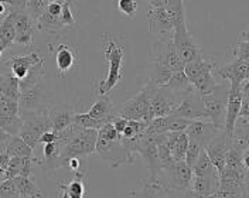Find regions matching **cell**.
<instances>
[{
	"instance_id": "cell-12",
	"label": "cell",
	"mask_w": 249,
	"mask_h": 198,
	"mask_svg": "<svg viewBox=\"0 0 249 198\" xmlns=\"http://www.w3.org/2000/svg\"><path fill=\"white\" fill-rule=\"evenodd\" d=\"M173 115L186 118V119H190V121H194V119H207L205 108H204V104H202L201 95L196 91L186 93L180 99V102L177 104V107L174 108Z\"/></svg>"
},
{
	"instance_id": "cell-15",
	"label": "cell",
	"mask_w": 249,
	"mask_h": 198,
	"mask_svg": "<svg viewBox=\"0 0 249 198\" xmlns=\"http://www.w3.org/2000/svg\"><path fill=\"white\" fill-rule=\"evenodd\" d=\"M230 146H231V136H228L225 130L221 129L217 136L213 140H210L207 146L204 147L207 156L210 157L211 163L215 166L218 171H221L225 166V157H227Z\"/></svg>"
},
{
	"instance_id": "cell-8",
	"label": "cell",
	"mask_w": 249,
	"mask_h": 198,
	"mask_svg": "<svg viewBox=\"0 0 249 198\" xmlns=\"http://www.w3.org/2000/svg\"><path fill=\"white\" fill-rule=\"evenodd\" d=\"M95 153H98L99 157L113 168L121 167L122 164H127V163H133L135 160V154L127 150V147L121 140V136L115 140H105L96 137Z\"/></svg>"
},
{
	"instance_id": "cell-47",
	"label": "cell",
	"mask_w": 249,
	"mask_h": 198,
	"mask_svg": "<svg viewBox=\"0 0 249 198\" xmlns=\"http://www.w3.org/2000/svg\"><path fill=\"white\" fill-rule=\"evenodd\" d=\"M9 101V96H6L3 92L0 91V112H1V109H3V107H4V104Z\"/></svg>"
},
{
	"instance_id": "cell-5",
	"label": "cell",
	"mask_w": 249,
	"mask_h": 198,
	"mask_svg": "<svg viewBox=\"0 0 249 198\" xmlns=\"http://www.w3.org/2000/svg\"><path fill=\"white\" fill-rule=\"evenodd\" d=\"M96 137H98V130L82 127L75 136L61 147V152H60L61 167H67L68 160L72 157L82 159L95 153Z\"/></svg>"
},
{
	"instance_id": "cell-34",
	"label": "cell",
	"mask_w": 249,
	"mask_h": 198,
	"mask_svg": "<svg viewBox=\"0 0 249 198\" xmlns=\"http://www.w3.org/2000/svg\"><path fill=\"white\" fill-rule=\"evenodd\" d=\"M23 127V119L20 115H3L0 113V129L15 136L18 135Z\"/></svg>"
},
{
	"instance_id": "cell-49",
	"label": "cell",
	"mask_w": 249,
	"mask_h": 198,
	"mask_svg": "<svg viewBox=\"0 0 249 198\" xmlns=\"http://www.w3.org/2000/svg\"><path fill=\"white\" fill-rule=\"evenodd\" d=\"M64 1H67L71 7H74V6H75V3H77V0H64Z\"/></svg>"
},
{
	"instance_id": "cell-28",
	"label": "cell",
	"mask_w": 249,
	"mask_h": 198,
	"mask_svg": "<svg viewBox=\"0 0 249 198\" xmlns=\"http://www.w3.org/2000/svg\"><path fill=\"white\" fill-rule=\"evenodd\" d=\"M16 184V188L18 191V196L21 198H34V197H46L34 183L33 177H24V176H16L12 179Z\"/></svg>"
},
{
	"instance_id": "cell-27",
	"label": "cell",
	"mask_w": 249,
	"mask_h": 198,
	"mask_svg": "<svg viewBox=\"0 0 249 198\" xmlns=\"http://www.w3.org/2000/svg\"><path fill=\"white\" fill-rule=\"evenodd\" d=\"M163 87L169 88L170 91H173L174 93H177V95L181 96V98H183L186 93H188V92L196 91L194 87L191 85V82L188 81L187 75L184 74V71H176V72H173L170 78H169V81H167Z\"/></svg>"
},
{
	"instance_id": "cell-38",
	"label": "cell",
	"mask_w": 249,
	"mask_h": 198,
	"mask_svg": "<svg viewBox=\"0 0 249 198\" xmlns=\"http://www.w3.org/2000/svg\"><path fill=\"white\" fill-rule=\"evenodd\" d=\"M232 54L235 58L249 62V41L247 31L241 34V40L238 41V44L232 50Z\"/></svg>"
},
{
	"instance_id": "cell-37",
	"label": "cell",
	"mask_w": 249,
	"mask_h": 198,
	"mask_svg": "<svg viewBox=\"0 0 249 198\" xmlns=\"http://www.w3.org/2000/svg\"><path fill=\"white\" fill-rule=\"evenodd\" d=\"M202 149H204V147H202L201 144H200L197 140H194V139L188 137V144H187L186 157H184V162L187 163V166H190V167L193 168V166H194V163L197 162V159H198V154L201 153Z\"/></svg>"
},
{
	"instance_id": "cell-14",
	"label": "cell",
	"mask_w": 249,
	"mask_h": 198,
	"mask_svg": "<svg viewBox=\"0 0 249 198\" xmlns=\"http://www.w3.org/2000/svg\"><path fill=\"white\" fill-rule=\"evenodd\" d=\"M181 96L174 93L166 87H156L155 92L150 98V107L155 116H166L171 115L174 108L180 102Z\"/></svg>"
},
{
	"instance_id": "cell-30",
	"label": "cell",
	"mask_w": 249,
	"mask_h": 198,
	"mask_svg": "<svg viewBox=\"0 0 249 198\" xmlns=\"http://www.w3.org/2000/svg\"><path fill=\"white\" fill-rule=\"evenodd\" d=\"M163 7L169 12L171 20H173V26H174V27H178V26H184V24H187L186 10H184L183 0H164Z\"/></svg>"
},
{
	"instance_id": "cell-24",
	"label": "cell",
	"mask_w": 249,
	"mask_h": 198,
	"mask_svg": "<svg viewBox=\"0 0 249 198\" xmlns=\"http://www.w3.org/2000/svg\"><path fill=\"white\" fill-rule=\"evenodd\" d=\"M167 144H169L171 157H173L174 162L184 160L187 144H188V136H187V133L184 130L167 132Z\"/></svg>"
},
{
	"instance_id": "cell-43",
	"label": "cell",
	"mask_w": 249,
	"mask_h": 198,
	"mask_svg": "<svg viewBox=\"0 0 249 198\" xmlns=\"http://www.w3.org/2000/svg\"><path fill=\"white\" fill-rule=\"evenodd\" d=\"M119 136H121V135L116 132V129L113 127L112 122L105 123V125L98 130V137L105 139V140H115V139H118Z\"/></svg>"
},
{
	"instance_id": "cell-39",
	"label": "cell",
	"mask_w": 249,
	"mask_h": 198,
	"mask_svg": "<svg viewBox=\"0 0 249 198\" xmlns=\"http://www.w3.org/2000/svg\"><path fill=\"white\" fill-rule=\"evenodd\" d=\"M47 4H48V0H27L26 12H27L34 20H37L40 16L46 12Z\"/></svg>"
},
{
	"instance_id": "cell-18",
	"label": "cell",
	"mask_w": 249,
	"mask_h": 198,
	"mask_svg": "<svg viewBox=\"0 0 249 198\" xmlns=\"http://www.w3.org/2000/svg\"><path fill=\"white\" fill-rule=\"evenodd\" d=\"M215 75L230 81L231 87H238L249 79V62L235 58V61L231 64L215 68Z\"/></svg>"
},
{
	"instance_id": "cell-19",
	"label": "cell",
	"mask_w": 249,
	"mask_h": 198,
	"mask_svg": "<svg viewBox=\"0 0 249 198\" xmlns=\"http://www.w3.org/2000/svg\"><path fill=\"white\" fill-rule=\"evenodd\" d=\"M241 85H238V87L230 85V91H228L227 107H225V121H224V130L228 136H232L235 122L238 119V112L241 108V101H242Z\"/></svg>"
},
{
	"instance_id": "cell-3",
	"label": "cell",
	"mask_w": 249,
	"mask_h": 198,
	"mask_svg": "<svg viewBox=\"0 0 249 198\" xmlns=\"http://www.w3.org/2000/svg\"><path fill=\"white\" fill-rule=\"evenodd\" d=\"M249 170H238L224 166L219 171L218 190L211 196L217 198L248 197L249 194Z\"/></svg>"
},
{
	"instance_id": "cell-21",
	"label": "cell",
	"mask_w": 249,
	"mask_h": 198,
	"mask_svg": "<svg viewBox=\"0 0 249 198\" xmlns=\"http://www.w3.org/2000/svg\"><path fill=\"white\" fill-rule=\"evenodd\" d=\"M43 99V81L36 84L34 87L20 91L17 104L18 112H29V110H38V107Z\"/></svg>"
},
{
	"instance_id": "cell-42",
	"label": "cell",
	"mask_w": 249,
	"mask_h": 198,
	"mask_svg": "<svg viewBox=\"0 0 249 198\" xmlns=\"http://www.w3.org/2000/svg\"><path fill=\"white\" fill-rule=\"evenodd\" d=\"M167 121H169V132H180V130H184L188 123L191 122L190 119L186 118H181V116H177V115H167Z\"/></svg>"
},
{
	"instance_id": "cell-51",
	"label": "cell",
	"mask_w": 249,
	"mask_h": 198,
	"mask_svg": "<svg viewBox=\"0 0 249 198\" xmlns=\"http://www.w3.org/2000/svg\"><path fill=\"white\" fill-rule=\"evenodd\" d=\"M48 1H57V0H48Z\"/></svg>"
},
{
	"instance_id": "cell-6",
	"label": "cell",
	"mask_w": 249,
	"mask_h": 198,
	"mask_svg": "<svg viewBox=\"0 0 249 198\" xmlns=\"http://www.w3.org/2000/svg\"><path fill=\"white\" fill-rule=\"evenodd\" d=\"M23 119V127L18 133L31 149H34L38 144L40 136L47 132L51 130L53 126L48 119L47 110H29V112H18Z\"/></svg>"
},
{
	"instance_id": "cell-32",
	"label": "cell",
	"mask_w": 249,
	"mask_h": 198,
	"mask_svg": "<svg viewBox=\"0 0 249 198\" xmlns=\"http://www.w3.org/2000/svg\"><path fill=\"white\" fill-rule=\"evenodd\" d=\"M171 74H173V71H171L169 67L163 65L161 62L153 61V65L150 68L149 82H152L156 87H161V85H164L169 81Z\"/></svg>"
},
{
	"instance_id": "cell-29",
	"label": "cell",
	"mask_w": 249,
	"mask_h": 198,
	"mask_svg": "<svg viewBox=\"0 0 249 198\" xmlns=\"http://www.w3.org/2000/svg\"><path fill=\"white\" fill-rule=\"evenodd\" d=\"M36 27L38 30L46 31V33H51V34H57L61 30L65 29V24L62 23L61 16L50 15L48 12H44L36 20Z\"/></svg>"
},
{
	"instance_id": "cell-1",
	"label": "cell",
	"mask_w": 249,
	"mask_h": 198,
	"mask_svg": "<svg viewBox=\"0 0 249 198\" xmlns=\"http://www.w3.org/2000/svg\"><path fill=\"white\" fill-rule=\"evenodd\" d=\"M104 54L107 57L109 64L108 76L105 79H99L95 82V92L96 95H105L112 91L122 79L121 68H122V61H124V47L119 46L113 38L107 36L105 38V48Z\"/></svg>"
},
{
	"instance_id": "cell-50",
	"label": "cell",
	"mask_w": 249,
	"mask_h": 198,
	"mask_svg": "<svg viewBox=\"0 0 249 198\" xmlns=\"http://www.w3.org/2000/svg\"><path fill=\"white\" fill-rule=\"evenodd\" d=\"M1 53H3V51H0V60H1Z\"/></svg>"
},
{
	"instance_id": "cell-48",
	"label": "cell",
	"mask_w": 249,
	"mask_h": 198,
	"mask_svg": "<svg viewBox=\"0 0 249 198\" xmlns=\"http://www.w3.org/2000/svg\"><path fill=\"white\" fill-rule=\"evenodd\" d=\"M6 6H7V4L0 3V16H4V13H6Z\"/></svg>"
},
{
	"instance_id": "cell-13",
	"label": "cell",
	"mask_w": 249,
	"mask_h": 198,
	"mask_svg": "<svg viewBox=\"0 0 249 198\" xmlns=\"http://www.w3.org/2000/svg\"><path fill=\"white\" fill-rule=\"evenodd\" d=\"M13 26H15V43L20 46L29 47L33 43V36L37 30L36 20L26 10L21 12H10Z\"/></svg>"
},
{
	"instance_id": "cell-10",
	"label": "cell",
	"mask_w": 249,
	"mask_h": 198,
	"mask_svg": "<svg viewBox=\"0 0 249 198\" xmlns=\"http://www.w3.org/2000/svg\"><path fill=\"white\" fill-rule=\"evenodd\" d=\"M173 43H174L177 55L181 58V61L184 64L202 54L200 47L196 44L187 24L173 29Z\"/></svg>"
},
{
	"instance_id": "cell-25",
	"label": "cell",
	"mask_w": 249,
	"mask_h": 198,
	"mask_svg": "<svg viewBox=\"0 0 249 198\" xmlns=\"http://www.w3.org/2000/svg\"><path fill=\"white\" fill-rule=\"evenodd\" d=\"M75 62H77V55H75V53L72 51L71 47L64 46V44L57 47L55 64H57V70H58V74L60 75H67L72 70V67L75 65Z\"/></svg>"
},
{
	"instance_id": "cell-23",
	"label": "cell",
	"mask_w": 249,
	"mask_h": 198,
	"mask_svg": "<svg viewBox=\"0 0 249 198\" xmlns=\"http://www.w3.org/2000/svg\"><path fill=\"white\" fill-rule=\"evenodd\" d=\"M87 113L92 118L102 119L105 122H112L118 115V112H115V108H113V104L110 101L109 93L99 95V99L93 104Z\"/></svg>"
},
{
	"instance_id": "cell-26",
	"label": "cell",
	"mask_w": 249,
	"mask_h": 198,
	"mask_svg": "<svg viewBox=\"0 0 249 198\" xmlns=\"http://www.w3.org/2000/svg\"><path fill=\"white\" fill-rule=\"evenodd\" d=\"M84 173L77 170V174L72 180L68 183H61L58 185V190L61 193L60 197L65 198H82L85 194V185H84Z\"/></svg>"
},
{
	"instance_id": "cell-46",
	"label": "cell",
	"mask_w": 249,
	"mask_h": 198,
	"mask_svg": "<svg viewBox=\"0 0 249 198\" xmlns=\"http://www.w3.org/2000/svg\"><path fill=\"white\" fill-rule=\"evenodd\" d=\"M152 7H160L164 4V0H146Z\"/></svg>"
},
{
	"instance_id": "cell-31",
	"label": "cell",
	"mask_w": 249,
	"mask_h": 198,
	"mask_svg": "<svg viewBox=\"0 0 249 198\" xmlns=\"http://www.w3.org/2000/svg\"><path fill=\"white\" fill-rule=\"evenodd\" d=\"M6 152L9 153L10 157H31L33 156V149L18 135L10 137L6 146Z\"/></svg>"
},
{
	"instance_id": "cell-17",
	"label": "cell",
	"mask_w": 249,
	"mask_h": 198,
	"mask_svg": "<svg viewBox=\"0 0 249 198\" xmlns=\"http://www.w3.org/2000/svg\"><path fill=\"white\" fill-rule=\"evenodd\" d=\"M6 64L12 68V74L20 81L33 70L43 68L44 60L40 57V54L37 51H33V53H29L27 55L13 57L12 60H9Z\"/></svg>"
},
{
	"instance_id": "cell-20",
	"label": "cell",
	"mask_w": 249,
	"mask_h": 198,
	"mask_svg": "<svg viewBox=\"0 0 249 198\" xmlns=\"http://www.w3.org/2000/svg\"><path fill=\"white\" fill-rule=\"evenodd\" d=\"M149 18V31L152 34L157 36H164V34H170L173 33V20H171L169 12L160 6V7H152L147 13Z\"/></svg>"
},
{
	"instance_id": "cell-35",
	"label": "cell",
	"mask_w": 249,
	"mask_h": 198,
	"mask_svg": "<svg viewBox=\"0 0 249 198\" xmlns=\"http://www.w3.org/2000/svg\"><path fill=\"white\" fill-rule=\"evenodd\" d=\"M74 122L78 123L79 126H82L84 129H95V130H99L105 123H108L102 121V119L92 118L88 113H75L74 115Z\"/></svg>"
},
{
	"instance_id": "cell-7",
	"label": "cell",
	"mask_w": 249,
	"mask_h": 198,
	"mask_svg": "<svg viewBox=\"0 0 249 198\" xmlns=\"http://www.w3.org/2000/svg\"><path fill=\"white\" fill-rule=\"evenodd\" d=\"M156 90V85L152 82H147V85L142 91L132 98L130 101L124 102V108L119 113L124 119H133V121H143V122H150L155 115L150 107V98Z\"/></svg>"
},
{
	"instance_id": "cell-41",
	"label": "cell",
	"mask_w": 249,
	"mask_h": 198,
	"mask_svg": "<svg viewBox=\"0 0 249 198\" xmlns=\"http://www.w3.org/2000/svg\"><path fill=\"white\" fill-rule=\"evenodd\" d=\"M0 197L1 198H17L18 191L12 179H4L0 181Z\"/></svg>"
},
{
	"instance_id": "cell-16",
	"label": "cell",
	"mask_w": 249,
	"mask_h": 198,
	"mask_svg": "<svg viewBox=\"0 0 249 198\" xmlns=\"http://www.w3.org/2000/svg\"><path fill=\"white\" fill-rule=\"evenodd\" d=\"M219 130H221V127L215 126L208 119H194L188 123V126L184 129L187 136L197 140L202 147H205L210 140H213L217 136Z\"/></svg>"
},
{
	"instance_id": "cell-44",
	"label": "cell",
	"mask_w": 249,
	"mask_h": 198,
	"mask_svg": "<svg viewBox=\"0 0 249 198\" xmlns=\"http://www.w3.org/2000/svg\"><path fill=\"white\" fill-rule=\"evenodd\" d=\"M60 16H61V20L62 23L65 24V27L74 26V24H75V16L72 15V7H71L67 1L62 3V10Z\"/></svg>"
},
{
	"instance_id": "cell-33",
	"label": "cell",
	"mask_w": 249,
	"mask_h": 198,
	"mask_svg": "<svg viewBox=\"0 0 249 198\" xmlns=\"http://www.w3.org/2000/svg\"><path fill=\"white\" fill-rule=\"evenodd\" d=\"M0 91L3 92L6 96L17 101L18 95H20L18 79L13 74H3V75H0Z\"/></svg>"
},
{
	"instance_id": "cell-11",
	"label": "cell",
	"mask_w": 249,
	"mask_h": 198,
	"mask_svg": "<svg viewBox=\"0 0 249 198\" xmlns=\"http://www.w3.org/2000/svg\"><path fill=\"white\" fill-rule=\"evenodd\" d=\"M155 61L161 62L163 65L169 67L173 72L176 71H183L184 70V62L177 55L174 43H173V33L161 36L159 43L155 44Z\"/></svg>"
},
{
	"instance_id": "cell-4",
	"label": "cell",
	"mask_w": 249,
	"mask_h": 198,
	"mask_svg": "<svg viewBox=\"0 0 249 198\" xmlns=\"http://www.w3.org/2000/svg\"><path fill=\"white\" fill-rule=\"evenodd\" d=\"M159 183L164 191H183L187 193L193 183V168L187 166L184 160L173 162L170 166L163 167L157 176Z\"/></svg>"
},
{
	"instance_id": "cell-9",
	"label": "cell",
	"mask_w": 249,
	"mask_h": 198,
	"mask_svg": "<svg viewBox=\"0 0 249 198\" xmlns=\"http://www.w3.org/2000/svg\"><path fill=\"white\" fill-rule=\"evenodd\" d=\"M228 91H230V82L228 84H218L217 88L211 93L201 95L207 119L211 121L215 126L221 127V129H224Z\"/></svg>"
},
{
	"instance_id": "cell-40",
	"label": "cell",
	"mask_w": 249,
	"mask_h": 198,
	"mask_svg": "<svg viewBox=\"0 0 249 198\" xmlns=\"http://www.w3.org/2000/svg\"><path fill=\"white\" fill-rule=\"evenodd\" d=\"M118 9L122 15L132 20L138 13V1L136 0H118Z\"/></svg>"
},
{
	"instance_id": "cell-45",
	"label": "cell",
	"mask_w": 249,
	"mask_h": 198,
	"mask_svg": "<svg viewBox=\"0 0 249 198\" xmlns=\"http://www.w3.org/2000/svg\"><path fill=\"white\" fill-rule=\"evenodd\" d=\"M57 140V132L55 130H47V132H44L41 136H40V139H38V143H51V142H55Z\"/></svg>"
},
{
	"instance_id": "cell-36",
	"label": "cell",
	"mask_w": 249,
	"mask_h": 198,
	"mask_svg": "<svg viewBox=\"0 0 249 198\" xmlns=\"http://www.w3.org/2000/svg\"><path fill=\"white\" fill-rule=\"evenodd\" d=\"M0 36L12 46L15 43V26H13V20H12V15H6L3 17L1 23H0Z\"/></svg>"
},
{
	"instance_id": "cell-22",
	"label": "cell",
	"mask_w": 249,
	"mask_h": 198,
	"mask_svg": "<svg viewBox=\"0 0 249 198\" xmlns=\"http://www.w3.org/2000/svg\"><path fill=\"white\" fill-rule=\"evenodd\" d=\"M48 119L51 122L53 130L60 132L64 127H67L70 123L74 122V109L68 105H55L54 108H51L50 110H47Z\"/></svg>"
},
{
	"instance_id": "cell-2",
	"label": "cell",
	"mask_w": 249,
	"mask_h": 198,
	"mask_svg": "<svg viewBox=\"0 0 249 198\" xmlns=\"http://www.w3.org/2000/svg\"><path fill=\"white\" fill-rule=\"evenodd\" d=\"M215 65L210 58H205L202 54L196 57L190 62H186L184 65V74L194 87L196 92L200 95L211 93L218 87V82L213 75Z\"/></svg>"
}]
</instances>
